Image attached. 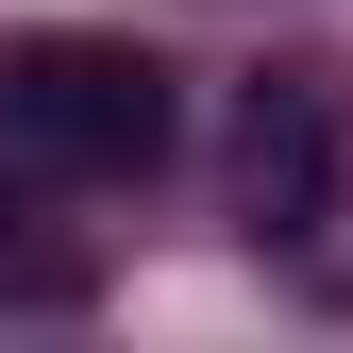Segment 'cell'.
Listing matches in <instances>:
<instances>
[{"mask_svg": "<svg viewBox=\"0 0 353 353\" xmlns=\"http://www.w3.org/2000/svg\"><path fill=\"white\" fill-rule=\"evenodd\" d=\"M185 135V84L135 34H0V168L17 185H135Z\"/></svg>", "mask_w": 353, "mask_h": 353, "instance_id": "6da1fadb", "label": "cell"}, {"mask_svg": "<svg viewBox=\"0 0 353 353\" xmlns=\"http://www.w3.org/2000/svg\"><path fill=\"white\" fill-rule=\"evenodd\" d=\"M236 219L270 252H320V219H353V68L270 51L236 84Z\"/></svg>", "mask_w": 353, "mask_h": 353, "instance_id": "7a4b0ae2", "label": "cell"}]
</instances>
